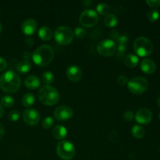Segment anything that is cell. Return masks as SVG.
Wrapping results in <instances>:
<instances>
[{"label": "cell", "mask_w": 160, "mask_h": 160, "mask_svg": "<svg viewBox=\"0 0 160 160\" xmlns=\"http://www.w3.org/2000/svg\"><path fill=\"white\" fill-rule=\"evenodd\" d=\"M34 42V40H33L32 38H28L26 39V44H28V45H31Z\"/></svg>", "instance_id": "f35d334b"}, {"label": "cell", "mask_w": 160, "mask_h": 160, "mask_svg": "<svg viewBox=\"0 0 160 160\" xmlns=\"http://www.w3.org/2000/svg\"><path fill=\"white\" fill-rule=\"evenodd\" d=\"M41 102L45 106H54L59 102V94L55 88L50 85L42 86L38 93Z\"/></svg>", "instance_id": "3957f363"}, {"label": "cell", "mask_w": 160, "mask_h": 160, "mask_svg": "<svg viewBox=\"0 0 160 160\" xmlns=\"http://www.w3.org/2000/svg\"><path fill=\"white\" fill-rule=\"evenodd\" d=\"M96 10L97 12H98V14L102 16H107L109 14H110V6L107 4V3L102 2L99 3L98 5H97L96 6Z\"/></svg>", "instance_id": "7402d4cb"}, {"label": "cell", "mask_w": 160, "mask_h": 160, "mask_svg": "<svg viewBox=\"0 0 160 160\" xmlns=\"http://www.w3.org/2000/svg\"><path fill=\"white\" fill-rule=\"evenodd\" d=\"M145 129L140 125H134L132 128V134L136 138H142L145 136Z\"/></svg>", "instance_id": "cb8c5ba5"}, {"label": "cell", "mask_w": 160, "mask_h": 160, "mask_svg": "<svg viewBox=\"0 0 160 160\" xmlns=\"http://www.w3.org/2000/svg\"><path fill=\"white\" fill-rule=\"evenodd\" d=\"M1 103L5 107H11L14 105V99L12 97L9 96V95H5L2 98Z\"/></svg>", "instance_id": "484cf974"}, {"label": "cell", "mask_w": 160, "mask_h": 160, "mask_svg": "<svg viewBox=\"0 0 160 160\" xmlns=\"http://www.w3.org/2000/svg\"><path fill=\"white\" fill-rule=\"evenodd\" d=\"M139 59L136 55L128 54L123 58V63L125 66L130 68H134L138 64Z\"/></svg>", "instance_id": "ac0fdd59"}, {"label": "cell", "mask_w": 160, "mask_h": 160, "mask_svg": "<svg viewBox=\"0 0 160 160\" xmlns=\"http://www.w3.org/2000/svg\"><path fill=\"white\" fill-rule=\"evenodd\" d=\"M53 124H54V120L51 117H46L42 121V127L45 129H49L53 126Z\"/></svg>", "instance_id": "83f0119b"}, {"label": "cell", "mask_w": 160, "mask_h": 160, "mask_svg": "<svg viewBox=\"0 0 160 160\" xmlns=\"http://www.w3.org/2000/svg\"><path fill=\"white\" fill-rule=\"evenodd\" d=\"M67 76L70 81L73 82H78L81 79L82 72H81V68L78 66H70L67 70Z\"/></svg>", "instance_id": "5bb4252c"}, {"label": "cell", "mask_w": 160, "mask_h": 160, "mask_svg": "<svg viewBox=\"0 0 160 160\" xmlns=\"http://www.w3.org/2000/svg\"><path fill=\"white\" fill-rule=\"evenodd\" d=\"M54 58V50L50 45H43L39 46L34 52L33 61L40 67H46L50 64Z\"/></svg>", "instance_id": "7a4b0ae2"}, {"label": "cell", "mask_w": 160, "mask_h": 160, "mask_svg": "<svg viewBox=\"0 0 160 160\" xmlns=\"http://www.w3.org/2000/svg\"><path fill=\"white\" fill-rule=\"evenodd\" d=\"M141 69L144 73L147 74H152L156 70V65L153 60L150 59H145L141 62Z\"/></svg>", "instance_id": "9a60e30c"}, {"label": "cell", "mask_w": 160, "mask_h": 160, "mask_svg": "<svg viewBox=\"0 0 160 160\" xmlns=\"http://www.w3.org/2000/svg\"><path fill=\"white\" fill-rule=\"evenodd\" d=\"M4 133H5V129L3 125L0 123V140H2V138L4 136Z\"/></svg>", "instance_id": "74e56055"}, {"label": "cell", "mask_w": 160, "mask_h": 160, "mask_svg": "<svg viewBox=\"0 0 160 160\" xmlns=\"http://www.w3.org/2000/svg\"><path fill=\"white\" fill-rule=\"evenodd\" d=\"M55 39L62 45H69L73 40V32L70 28L66 26L59 27L55 31Z\"/></svg>", "instance_id": "8992f818"}, {"label": "cell", "mask_w": 160, "mask_h": 160, "mask_svg": "<svg viewBox=\"0 0 160 160\" xmlns=\"http://www.w3.org/2000/svg\"><path fill=\"white\" fill-rule=\"evenodd\" d=\"M79 21L81 25L86 28H92L98 21V13L92 9H86L80 15Z\"/></svg>", "instance_id": "ba28073f"}, {"label": "cell", "mask_w": 160, "mask_h": 160, "mask_svg": "<svg viewBox=\"0 0 160 160\" xmlns=\"http://www.w3.org/2000/svg\"><path fill=\"white\" fill-rule=\"evenodd\" d=\"M159 120H160V113H159Z\"/></svg>", "instance_id": "7bdbcfd3"}, {"label": "cell", "mask_w": 160, "mask_h": 160, "mask_svg": "<svg viewBox=\"0 0 160 160\" xmlns=\"http://www.w3.org/2000/svg\"><path fill=\"white\" fill-rule=\"evenodd\" d=\"M21 30L23 34H27V35H31L37 30V22L32 18L27 19L22 23Z\"/></svg>", "instance_id": "4fadbf2b"}, {"label": "cell", "mask_w": 160, "mask_h": 160, "mask_svg": "<svg viewBox=\"0 0 160 160\" xmlns=\"http://www.w3.org/2000/svg\"><path fill=\"white\" fill-rule=\"evenodd\" d=\"M52 135L57 140H63L67 136V130L61 125H57L52 129Z\"/></svg>", "instance_id": "e0dca14e"}, {"label": "cell", "mask_w": 160, "mask_h": 160, "mask_svg": "<svg viewBox=\"0 0 160 160\" xmlns=\"http://www.w3.org/2000/svg\"><path fill=\"white\" fill-rule=\"evenodd\" d=\"M73 114V110L69 106H60L55 109L53 115H54V117L57 120L65 121V120H67L71 118Z\"/></svg>", "instance_id": "30bf717a"}, {"label": "cell", "mask_w": 160, "mask_h": 160, "mask_svg": "<svg viewBox=\"0 0 160 160\" xmlns=\"http://www.w3.org/2000/svg\"><path fill=\"white\" fill-rule=\"evenodd\" d=\"M127 44H118V48H117V51L120 53H123L127 49Z\"/></svg>", "instance_id": "d590c367"}, {"label": "cell", "mask_w": 160, "mask_h": 160, "mask_svg": "<svg viewBox=\"0 0 160 160\" xmlns=\"http://www.w3.org/2000/svg\"><path fill=\"white\" fill-rule=\"evenodd\" d=\"M117 41L118 42V44H127L128 41V36L126 35V34L120 35Z\"/></svg>", "instance_id": "836d02e7"}, {"label": "cell", "mask_w": 160, "mask_h": 160, "mask_svg": "<svg viewBox=\"0 0 160 160\" xmlns=\"http://www.w3.org/2000/svg\"><path fill=\"white\" fill-rule=\"evenodd\" d=\"M117 45L112 39H105L97 45V52L102 56H111L117 51Z\"/></svg>", "instance_id": "9c48e42d"}, {"label": "cell", "mask_w": 160, "mask_h": 160, "mask_svg": "<svg viewBox=\"0 0 160 160\" xmlns=\"http://www.w3.org/2000/svg\"><path fill=\"white\" fill-rule=\"evenodd\" d=\"M20 112L17 110H12L9 114V119L11 121H17L20 119Z\"/></svg>", "instance_id": "f1b7e54d"}, {"label": "cell", "mask_w": 160, "mask_h": 160, "mask_svg": "<svg viewBox=\"0 0 160 160\" xmlns=\"http://www.w3.org/2000/svg\"><path fill=\"white\" fill-rule=\"evenodd\" d=\"M57 155L60 159L63 160H70L75 156V147L71 142L67 141L60 142L56 148Z\"/></svg>", "instance_id": "52a82bcc"}, {"label": "cell", "mask_w": 160, "mask_h": 160, "mask_svg": "<svg viewBox=\"0 0 160 160\" xmlns=\"http://www.w3.org/2000/svg\"><path fill=\"white\" fill-rule=\"evenodd\" d=\"M6 67H7V62L6 59H3L2 57H0V71L6 70Z\"/></svg>", "instance_id": "e575fe53"}, {"label": "cell", "mask_w": 160, "mask_h": 160, "mask_svg": "<svg viewBox=\"0 0 160 160\" xmlns=\"http://www.w3.org/2000/svg\"><path fill=\"white\" fill-rule=\"evenodd\" d=\"M3 113H4V109H3L2 106V105L0 104V117H2Z\"/></svg>", "instance_id": "ab89813d"}, {"label": "cell", "mask_w": 160, "mask_h": 160, "mask_svg": "<svg viewBox=\"0 0 160 160\" xmlns=\"http://www.w3.org/2000/svg\"><path fill=\"white\" fill-rule=\"evenodd\" d=\"M53 36L52 31L48 27H42L38 31V37L43 41L51 40Z\"/></svg>", "instance_id": "d6986e66"}, {"label": "cell", "mask_w": 160, "mask_h": 160, "mask_svg": "<svg viewBox=\"0 0 160 160\" xmlns=\"http://www.w3.org/2000/svg\"><path fill=\"white\" fill-rule=\"evenodd\" d=\"M74 34L78 38H82L84 37L86 32H85V30L83 29V28H77L74 31Z\"/></svg>", "instance_id": "1f68e13d"}, {"label": "cell", "mask_w": 160, "mask_h": 160, "mask_svg": "<svg viewBox=\"0 0 160 160\" xmlns=\"http://www.w3.org/2000/svg\"><path fill=\"white\" fill-rule=\"evenodd\" d=\"M134 49L138 56L145 57L152 52L153 45L146 37H139L134 42Z\"/></svg>", "instance_id": "277c9868"}, {"label": "cell", "mask_w": 160, "mask_h": 160, "mask_svg": "<svg viewBox=\"0 0 160 160\" xmlns=\"http://www.w3.org/2000/svg\"><path fill=\"white\" fill-rule=\"evenodd\" d=\"M157 103H158V105L160 106V95L158 97V98H157Z\"/></svg>", "instance_id": "60d3db41"}, {"label": "cell", "mask_w": 160, "mask_h": 160, "mask_svg": "<svg viewBox=\"0 0 160 160\" xmlns=\"http://www.w3.org/2000/svg\"><path fill=\"white\" fill-rule=\"evenodd\" d=\"M123 117L124 118V120H127V121H131L134 118V114L133 112V111L128 110L123 113Z\"/></svg>", "instance_id": "f546056e"}, {"label": "cell", "mask_w": 160, "mask_h": 160, "mask_svg": "<svg viewBox=\"0 0 160 160\" xmlns=\"http://www.w3.org/2000/svg\"><path fill=\"white\" fill-rule=\"evenodd\" d=\"M152 119V112L148 108H141L137 111L135 120L140 124H147Z\"/></svg>", "instance_id": "7c38bea8"}, {"label": "cell", "mask_w": 160, "mask_h": 160, "mask_svg": "<svg viewBox=\"0 0 160 160\" xmlns=\"http://www.w3.org/2000/svg\"><path fill=\"white\" fill-rule=\"evenodd\" d=\"M35 101L34 95L31 93H27L22 98V104L25 107H30L32 106Z\"/></svg>", "instance_id": "603a6c76"}, {"label": "cell", "mask_w": 160, "mask_h": 160, "mask_svg": "<svg viewBox=\"0 0 160 160\" xmlns=\"http://www.w3.org/2000/svg\"><path fill=\"white\" fill-rule=\"evenodd\" d=\"M128 88L131 93L134 95H141L148 89V83L145 78L135 77L128 81Z\"/></svg>", "instance_id": "5b68a950"}, {"label": "cell", "mask_w": 160, "mask_h": 160, "mask_svg": "<svg viewBox=\"0 0 160 160\" xmlns=\"http://www.w3.org/2000/svg\"><path fill=\"white\" fill-rule=\"evenodd\" d=\"M23 120L29 126H34L40 121V114L35 109H28L23 112Z\"/></svg>", "instance_id": "8fae6325"}, {"label": "cell", "mask_w": 160, "mask_h": 160, "mask_svg": "<svg viewBox=\"0 0 160 160\" xmlns=\"http://www.w3.org/2000/svg\"><path fill=\"white\" fill-rule=\"evenodd\" d=\"M21 79L17 73L9 70L0 77V88L6 93H14L20 88Z\"/></svg>", "instance_id": "6da1fadb"}, {"label": "cell", "mask_w": 160, "mask_h": 160, "mask_svg": "<svg viewBox=\"0 0 160 160\" xmlns=\"http://www.w3.org/2000/svg\"><path fill=\"white\" fill-rule=\"evenodd\" d=\"M117 83H118L120 85L123 86V85H125V84H127L128 83V78H127L125 75H120V76L117 78Z\"/></svg>", "instance_id": "4dcf8cb0"}, {"label": "cell", "mask_w": 160, "mask_h": 160, "mask_svg": "<svg viewBox=\"0 0 160 160\" xmlns=\"http://www.w3.org/2000/svg\"><path fill=\"white\" fill-rule=\"evenodd\" d=\"M24 84L27 88L34 90L41 85V81L38 77L34 76V75H30L25 79Z\"/></svg>", "instance_id": "2e32d148"}, {"label": "cell", "mask_w": 160, "mask_h": 160, "mask_svg": "<svg viewBox=\"0 0 160 160\" xmlns=\"http://www.w3.org/2000/svg\"><path fill=\"white\" fill-rule=\"evenodd\" d=\"M54 79V75L50 71L45 72L43 75H42V81H43L45 84H46V85H50L51 84H52Z\"/></svg>", "instance_id": "d4e9b609"}, {"label": "cell", "mask_w": 160, "mask_h": 160, "mask_svg": "<svg viewBox=\"0 0 160 160\" xmlns=\"http://www.w3.org/2000/svg\"><path fill=\"white\" fill-rule=\"evenodd\" d=\"M31 68V62L28 60H23L18 62L17 65V70L19 73L24 74L27 73Z\"/></svg>", "instance_id": "ffe728a7"}, {"label": "cell", "mask_w": 160, "mask_h": 160, "mask_svg": "<svg viewBox=\"0 0 160 160\" xmlns=\"http://www.w3.org/2000/svg\"><path fill=\"white\" fill-rule=\"evenodd\" d=\"M109 35H110L111 38H112L113 39L117 40L119 36H120V34H119L118 31H117V30H113V31H112L110 33H109Z\"/></svg>", "instance_id": "8d00e7d4"}, {"label": "cell", "mask_w": 160, "mask_h": 160, "mask_svg": "<svg viewBox=\"0 0 160 160\" xmlns=\"http://www.w3.org/2000/svg\"><path fill=\"white\" fill-rule=\"evenodd\" d=\"M118 23V18L114 14H109V15L106 16L104 19V23L106 27L108 28H113Z\"/></svg>", "instance_id": "44dd1931"}, {"label": "cell", "mask_w": 160, "mask_h": 160, "mask_svg": "<svg viewBox=\"0 0 160 160\" xmlns=\"http://www.w3.org/2000/svg\"><path fill=\"white\" fill-rule=\"evenodd\" d=\"M147 18H148V20H149V21H156V20L159 18V12L158 10H156V9H151V10L148 12Z\"/></svg>", "instance_id": "4316f807"}, {"label": "cell", "mask_w": 160, "mask_h": 160, "mask_svg": "<svg viewBox=\"0 0 160 160\" xmlns=\"http://www.w3.org/2000/svg\"><path fill=\"white\" fill-rule=\"evenodd\" d=\"M2 23H0V33L2 32Z\"/></svg>", "instance_id": "b9f144b4"}, {"label": "cell", "mask_w": 160, "mask_h": 160, "mask_svg": "<svg viewBox=\"0 0 160 160\" xmlns=\"http://www.w3.org/2000/svg\"><path fill=\"white\" fill-rule=\"evenodd\" d=\"M146 3L151 7H159L160 6V0H148Z\"/></svg>", "instance_id": "d6a6232c"}]
</instances>
